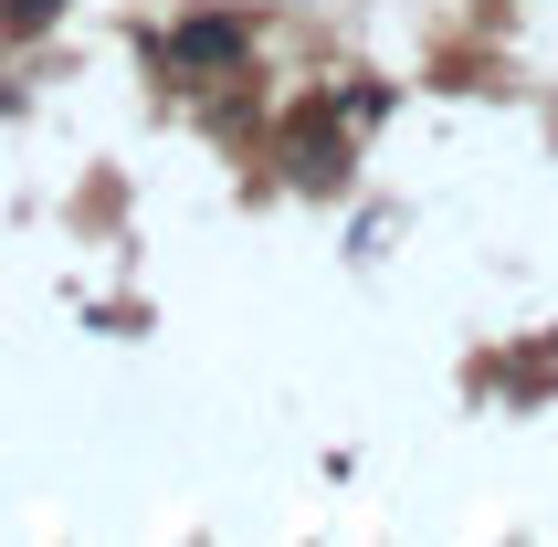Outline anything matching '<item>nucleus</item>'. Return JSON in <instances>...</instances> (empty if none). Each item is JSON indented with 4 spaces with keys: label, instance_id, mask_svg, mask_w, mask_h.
Returning a JSON list of instances; mask_svg holds the SVG:
<instances>
[{
    "label": "nucleus",
    "instance_id": "2",
    "mask_svg": "<svg viewBox=\"0 0 558 547\" xmlns=\"http://www.w3.org/2000/svg\"><path fill=\"white\" fill-rule=\"evenodd\" d=\"M53 11H63V0H0V32H43Z\"/></svg>",
    "mask_w": 558,
    "mask_h": 547
},
{
    "label": "nucleus",
    "instance_id": "1",
    "mask_svg": "<svg viewBox=\"0 0 558 547\" xmlns=\"http://www.w3.org/2000/svg\"><path fill=\"white\" fill-rule=\"evenodd\" d=\"M232 42H243L232 22H190V32H180V53H201V63H211V53H232Z\"/></svg>",
    "mask_w": 558,
    "mask_h": 547
}]
</instances>
